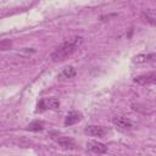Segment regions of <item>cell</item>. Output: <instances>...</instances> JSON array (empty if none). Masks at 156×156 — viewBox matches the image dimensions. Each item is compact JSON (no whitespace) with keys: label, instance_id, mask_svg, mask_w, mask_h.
I'll use <instances>...</instances> for the list:
<instances>
[{"label":"cell","instance_id":"obj_7","mask_svg":"<svg viewBox=\"0 0 156 156\" xmlns=\"http://www.w3.org/2000/svg\"><path fill=\"white\" fill-rule=\"evenodd\" d=\"M76 74H77L76 68H74L73 66H67V67H65V68L57 74V78H58L60 80H65V79H71V78H73Z\"/></svg>","mask_w":156,"mask_h":156},{"label":"cell","instance_id":"obj_9","mask_svg":"<svg viewBox=\"0 0 156 156\" xmlns=\"http://www.w3.org/2000/svg\"><path fill=\"white\" fill-rule=\"evenodd\" d=\"M80 119H82V113L78 112V111H72V112H69V113L66 116V118H65V126L76 124V123H78Z\"/></svg>","mask_w":156,"mask_h":156},{"label":"cell","instance_id":"obj_8","mask_svg":"<svg viewBox=\"0 0 156 156\" xmlns=\"http://www.w3.org/2000/svg\"><path fill=\"white\" fill-rule=\"evenodd\" d=\"M55 141L60 146H62L65 149H76V146H77L76 145V141L73 139L68 138V136H58V138H55Z\"/></svg>","mask_w":156,"mask_h":156},{"label":"cell","instance_id":"obj_3","mask_svg":"<svg viewBox=\"0 0 156 156\" xmlns=\"http://www.w3.org/2000/svg\"><path fill=\"white\" fill-rule=\"evenodd\" d=\"M134 63H155L156 62V52L149 54H138L133 57Z\"/></svg>","mask_w":156,"mask_h":156},{"label":"cell","instance_id":"obj_4","mask_svg":"<svg viewBox=\"0 0 156 156\" xmlns=\"http://www.w3.org/2000/svg\"><path fill=\"white\" fill-rule=\"evenodd\" d=\"M133 82L139 85H150L152 83H156V73H146L138 76L133 79Z\"/></svg>","mask_w":156,"mask_h":156},{"label":"cell","instance_id":"obj_6","mask_svg":"<svg viewBox=\"0 0 156 156\" xmlns=\"http://www.w3.org/2000/svg\"><path fill=\"white\" fill-rule=\"evenodd\" d=\"M84 132H85L88 135H90V136L102 138V136H105V134H106L107 130H106L104 127H101V126H88V127L84 129Z\"/></svg>","mask_w":156,"mask_h":156},{"label":"cell","instance_id":"obj_5","mask_svg":"<svg viewBox=\"0 0 156 156\" xmlns=\"http://www.w3.org/2000/svg\"><path fill=\"white\" fill-rule=\"evenodd\" d=\"M87 147L91 151V152H94V154H105L106 151H107V147H106V145L105 144H102V143H100V141H96V140H89L88 143H87Z\"/></svg>","mask_w":156,"mask_h":156},{"label":"cell","instance_id":"obj_11","mask_svg":"<svg viewBox=\"0 0 156 156\" xmlns=\"http://www.w3.org/2000/svg\"><path fill=\"white\" fill-rule=\"evenodd\" d=\"M44 104H45L46 110H57V108L60 107V101H58V99H56V98H48V99H44Z\"/></svg>","mask_w":156,"mask_h":156},{"label":"cell","instance_id":"obj_12","mask_svg":"<svg viewBox=\"0 0 156 156\" xmlns=\"http://www.w3.org/2000/svg\"><path fill=\"white\" fill-rule=\"evenodd\" d=\"M27 129L30 132H41L44 129V122L41 121H33L27 126Z\"/></svg>","mask_w":156,"mask_h":156},{"label":"cell","instance_id":"obj_13","mask_svg":"<svg viewBox=\"0 0 156 156\" xmlns=\"http://www.w3.org/2000/svg\"><path fill=\"white\" fill-rule=\"evenodd\" d=\"M35 52V49H32V48H24L22 49L20 52H17L18 56H22V57H29L32 54Z\"/></svg>","mask_w":156,"mask_h":156},{"label":"cell","instance_id":"obj_1","mask_svg":"<svg viewBox=\"0 0 156 156\" xmlns=\"http://www.w3.org/2000/svg\"><path fill=\"white\" fill-rule=\"evenodd\" d=\"M83 44V38L82 37H73L67 40H65L62 44H60L55 51L51 54V60L57 62V61H63L68 56H71L73 52L77 51V49Z\"/></svg>","mask_w":156,"mask_h":156},{"label":"cell","instance_id":"obj_2","mask_svg":"<svg viewBox=\"0 0 156 156\" xmlns=\"http://www.w3.org/2000/svg\"><path fill=\"white\" fill-rule=\"evenodd\" d=\"M112 122L115 126H117L121 129H133L136 127L135 122H133L130 118H127L124 116H115L112 118Z\"/></svg>","mask_w":156,"mask_h":156},{"label":"cell","instance_id":"obj_14","mask_svg":"<svg viewBox=\"0 0 156 156\" xmlns=\"http://www.w3.org/2000/svg\"><path fill=\"white\" fill-rule=\"evenodd\" d=\"M10 46H11V41L10 40H1V43H0V49L1 50H7V49H10Z\"/></svg>","mask_w":156,"mask_h":156},{"label":"cell","instance_id":"obj_10","mask_svg":"<svg viewBox=\"0 0 156 156\" xmlns=\"http://www.w3.org/2000/svg\"><path fill=\"white\" fill-rule=\"evenodd\" d=\"M141 16L144 17V20L147 23L156 26V10H145V11H143Z\"/></svg>","mask_w":156,"mask_h":156}]
</instances>
